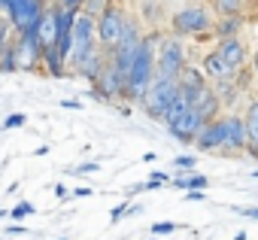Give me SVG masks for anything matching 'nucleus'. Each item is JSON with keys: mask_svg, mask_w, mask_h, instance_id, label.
<instances>
[{"mask_svg": "<svg viewBox=\"0 0 258 240\" xmlns=\"http://www.w3.org/2000/svg\"><path fill=\"white\" fill-rule=\"evenodd\" d=\"M201 67L210 79H225V76H237L246 67V46L240 37L231 40H219L216 49H210L201 58Z\"/></svg>", "mask_w": 258, "mask_h": 240, "instance_id": "obj_1", "label": "nucleus"}, {"mask_svg": "<svg viewBox=\"0 0 258 240\" xmlns=\"http://www.w3.org/2000/svg\"><path fill=\"white\" fill-rule=\"evenodd\" d=\"M213 25H216V13H213V7L207 4H191V7H182V10H176L173 16H170V34H176V37H204V34H210L213 31Z\"/></svg>", "mask_w": 258, "mask_h": 240, "instance_id": "obj_2", "label": "nucleus"}, {"mask_svg": "<svg viewBox=\"0 0 258 240\" xmlns=\"http://www.w3.org/2000/svg\"><path fill=\"white\" fill-rule=\"evenodd\" d=\"M176 94H179V79L167 76V73H155V79H152V85H149V91H146V97H143L140 106L146 109L149 118L164 122V115H167L170 103L176 100Z\"/></svg>", "mask_w": 258, "mask_h": 240, "instance_id": "obj_3", "label": "nucleus"}, {"mask_svg": "<svg viewBox=\"0 0 258 240\" xmlns=\"http://www.w3.org/2000/svg\"><path fill=\"white\" fill-rule=\"evenodd\" d=\"M100 40H97V16L91 13H79L76 22H73V46H70V58H67V67L70 73L79 67V61L88 55V49H94Z\"/></svg>", "mask_w": 258, "mask_h": 240, "instance_id": "obj_4", "label": "nucleus"}, {"mask_svg": "<svg viewBox=\"0 0 258 240\" xmlns=\"http://www.w3.org/2000/svg\"><path fill=\"white\" fill-rule=\"evenodd\" d=\"M127 13H131V10H127L124 4L109 0V7L97 16V40H100V46L106 49V55L115 49V43H118V37H121V31H124Z\"/></svg>", "mask_w": 258, "mask_h": 240, "instance_id": "obj_5", "label": "nucleus"}, {"mask_svg": "<svg viewBox=\"0 0 258 240\" xmlns=\"http://www.w3.org/2000/svg\"><path fill=\"white\" fill-rule=\"evenodd\" d=\"M158 73H167V76H182V70L188 67V49L182 43V37L176 34H164L161 46H158Z\"/></svg>", "mask_w": 258, "mask_h": 240, "instance_id": "obj_6", "label": "nucleus"}, {"mask_svg": "<svg viewBox=\"0 0 258 240\" xmlns=\"http://www.w3.org/2000/svg\"><path fill=\"white\" fill-rule=\"evenodd\" d=\"M91 97L94 100H103V103H121V97H124V73L112 64V61H106V67H103V73L97 76V82L91 85Z\"/></svg>", "mask_w": 258, "mask_h": 240, "instance_id": "obj_7", "label": "nucleus"}, {"mask_svg": "<svg viewBox=\"0 0 258 240\" xmlns=\"http://www.w3.org/2000/svg\"><path fill=\"white\" fill-rule=\"evenodd\" d=\"M46 7H49L46 0H16L13 10L7 13V19H10L13 31H16V34H22V31L34 28V25H40V19H43Z\"/></svg>", "mask_w": 258, "mask_h": 240, "instance_id": "obj_8", "label": "nucleus"}, {"mask_svg": "<svg viewBox=\"0 0 258 240\" xmlns=\"http://www.w3.org/2000/svg\"><path fill=\"white\" fill-rule=\"evenodd\" d=\"M204 125H207V118H204V115L191 106V109L179 118L176 125H170V128H167V134H170L173 140H179L182 146H195V137L204 131Z\"/></svg>", "mask_w": 258, "mask_h": 240, "instance_id": "obj_9", "label": "nucleus"}, {"mask_svg": "<svg viewBox=\"0 0 258 240\" xmlns=\"http://www.w3.org/2000/svg\"><path fill=\"white\" fill-rule=\"evenodd\" d=\"M249 149V131H246V118L243 115H225V149L219 155L231 152H246Z\"/></svg>", "mask_w": 258, "mask_h": 240, "instance_id": "obj_10", "label": "nucleus"}, {"mask_svg": "<svg viewBox=\"0 0 258 240\" xmlns=\"http://www.w3.org/2000/svg\"><path fill=\"white\" fill-rule=\"evenodd\" d=\"M195 149L198 152H216V155L225 149V115L204 125V131L195 137Z\"/></svg>", "mask_w": 258, "mask_h": 240, "instance_id": "obj_11", "label": "nucleus"}, {"mask_svg": "<svg viewBox=\"0 0 258 240\" xmlns=\"http://www.w3.org/2000/svg\"><path fill=\"white\" fill-rule=\"evenodd\" d=\"M191 106L207 118V122L219 118V115H222V109H225V106H222V100H219V94L213 91V85H204V88L191 97Z\"/></svg>", "mask_w": 258, "mask_h": 240, "instance_id": "obj_12", "label": "nucleus"}, {"mask_svg": "<svg viewBox=\"0 0 258 240\" xmlns=\"http://www.w3.org/2000/svg\"><path fill=\"white\" fill-rule=\"evenodd\" d=\"M207 79H210V76L204 73V67H201V64H198V67H191V64H188V67L182 70V76H179V94L191 100L204 85H210Z\"/></svg>", "mask_w": 258, "mask_h": 240, "instance_id": "obj_13", "label": "nucleus"}, {"mask_svg": "<svg viewBox=\"0 0 258 240\" xmlns=\"http://www.w3.org/2000/svg\"><path fill=\"white\" fill-rule=\"evenodd\" d=\"M40 37H43V46H55V37H58V0L46 7L43 19H40Z\"/></svg>", "mask_w": 258, "mask_h": 240, "instance_id": "obj_14", "label": "nucleus"}, {"mask_svg": "<svg viewBox=\"0 0 258 240\" xmlns=\"http://www.w3.org/2000/svg\"><path fill=\"white\" fill-rule=\"evenodd\" d=\"M243 31V16H216V25H213V37L216 40H231V37H240Z\"/></svg>", "mask_w": 258, "mask_h": 240, "instance_id": "obj_15", "label": "nucleus"}, {"mask_svg": "<svg viewBox=\"0 0 258 240\" xmlns=\"http://www.w3.org/2000/svg\"><path fill=\"white\" fill-rule=\"evenodd\" d=\"M210 85H213V91L219 94V100H222V106H231L237 97H240V85H237V79L234 76H225V79H210Z\"/></svg>", "mask_w": 258, "mask_h": 240, "instance_id": "obj_16", "label": "nucleus"}, {"mask_svg": "<svg viewBox=\"0 0 258 240\" xmlns=\"http://www.w3.org/2000/svg\"><path fill=\"white\" fill-rule=\"evenodd\" d=\"M43 70H46L52 79H64V73H67L70 67H67V58H64L55 46H49L46 55H43Z\"/></svg>", "mask_w": 258, "mask_h": 240, "instance_id": "obj_17", "label": "nucleus"}, {"mask_svg": "<svg viewBox=\"0 0 258 240\" xmlns=\"http://www.w3.org/2000/svg\"><path fill=\"white\" fill-rule=\"evenodd\" d=\"M170 186H176V189L188 192V189H207V186H210V179H207L204 173H198V170H179V173L173 176V183H170Z\"/></svg>", "mask_w": 258, "mask_h": 240, "instance_id": "obj_18", "label": "nucleus"}, {"mask_svg": "<svg viewBox=\"0 0 258 240\" xmlns=\"http://www.w3.org/2000/svg\"><path fill=\"white\" fill-rule=\"evenodd\" d=\"M246 131H249V149H258V97L246 109Z\"/></svg>", "mask_w": 258, "mask_h": 240, "instance_id": "obj_19", "label": "nucleus"}, {"mask_svg": "<svg viewBox=\"0 0 258 240\" xmlns=\"http://www.w3.org/2000/svg\"><path fill=\"white\" fill-rule=\"evenodd\" d=\"M188 109H191V100H188V97H182V94H176V100L170 103V109H167V115H164V125H167V128H170V125H176Z\"/></svg>", "mask_w": 258, "mask_h": 240, "instance_id": "obj_20", "label": "nucleus"}, {"mask_svg": "<svg viewBox=\"0 0 258 240\" xmlns=\"http://www.w3.org/2000/svg\"><path fill=\"white\" fill-rule=\"evenodd\" d=\"M210 7L216 16H243L246 0H210Z\"/></svg>", "mask_w": 258, "mask_h": 240, "instance_id": "obj_21", "label": "nucleus"}, {"mask_svg": "<svg viewBox=\"0 0 258 240\" xmlns=\"http://www.w3.org/2000/svg\"><path fill=\"white\" fill-rule=\"evenodd\" d=\"M19 70H22V64H19V52H16V46L10 43L7 52L0 55V73H19Z\"/></svg>", "mask_w": 258, "mask_h": 240, "instance_id": "obj_22", "label": "nucleus"}, {"mask_svg": "<svg viewBox=\"0 0 258 240\" xmlns=\"http://www.w3.org/2000/svg\"><path fill=\"white\" fill-rule=\"evenodd\" d=\"M170 183H173V176H170V173H164V170H155V173H149V179H146V192L164 189V186H170Z\"/></svg>", "mask_w": 258, "mask_h": 240, "instance_id": "obj_23", "label": "nucleus"}, {"mask_svg": "<svg viewBox=\"0 0 258 240\" xmlns=\"http://www.w3.org/2000/svg\"><path fill=\"white\" fill-rule=\"evenodd\" d=\"M34 213H37V207H34L31 201H19V204L10 210V219H13V222H19V219H28V216H34Z\"/></svg>", "mask_w": 258, "mask_h": 240, "instance_id": "obj_24", "label": "nucleus"}, {"mask_svg": "<svg viewBox=\"0 0 258 240\" xmlns=\"http://www.w3.org/2000/svg\"><path fill=\"white\" fill-rule=\"evenodd\" d=\"M13 37H16V31H13V25H10V19L4 16L0 19V55L7 52V46L13 43Z\"/></svg>", "mask_w": 258, "mask_h": 240, "instance_id": "obj_25", "label": "nucleus"}, {"mask_svg": "<svg viewBox=\"0 0 258 240\" xmlns=\"http://www.w3.org/2000/svg\"><path fill=\"white\" fill-rule=\"evenodd\" d=\"M28 125V115L25 112H10L4 118V125H0V131H13V128H25Z\"/></svg>", "mask_w": 258, "mask_h": 240, "instance_id": "obj_26", "label": "nucleus"}, {"mask_svg": "<svg viewBox=\"0 0 258 240\" xmlns=\"http://www.w3.org/2000/svg\"><path fill=\"white\" fill-rule=\"evenodd\" d=\"M173 167H176V170H195V167H198V158H195L191 152L176 155V158H173Z\"/></svg>", "mask_w": 258, "mask_h": 240, "instance_id": "obj_27", "label": "nucleus"}, {"mask_svg": "<svg viewBox=\"0 0 258 240\" xmlns=\"http://www.w3.org/2000/svg\"><path fill=\"white\" fill-rule=\"evenodd\" d=\"M176 228H179L176 222H155L149 231H152V237H167V234H173Z\"/></svg>", "mask_w": 258, "mask_h": 240, "instance_id": "obj_28", "label": "nucleus"}, {"mask_svg": "<svg viewBox=\"0 0 258 240\" xmlns=\"http://www.w3.org/2000/svg\"><path fill=\"white\" fill-rule=\"evenodd\" d=\"M109 7V0H85V10L82 13H91V16H100L103 10Z\"/></svg>", "mask_w": 258, "mask_h": 240, "instance_id": "obj_29", "label": "nucleus"}, {"mask_svg": "<svg viewBox=\"0 0 258 240\" xmlns=\"http://www.w3.org/2000/svg\"><path fill=\"white\" fill-rule=\"evenodd\" d=\"M94 170H100V164L97 161H85V164L73 167V176H85V173H94Z\"/></svg>", "mask_w": 258, "mask_h": 240, "instance_id": "obj_30", "label": "nucleus"}, {"mask_svg": "<svg viewBox=\"0 0 258 240\" xmlns=\"http://www.w3.org/2000/svg\"><path fill=\"white\" fill-rule=\"evenodd\" d=\"M58 4H61L64 10H70V13H82V10H85V0H58Z\"/></svg>", "mask_w": 258, "mask_h": 240, "instance_id": "obj_31", "label": "nucleus"}, {"mask_svg": "<svg viewBox=\"0 0 258 240\" xmlns=\"http://www.w3.org/2000/svg\"><path fill=\"white\" fill-rule=\"evenodd\" d=\"M55 198H58V201H73V198H70V189H67L64 183L55 186Z\"/></svg>", "mask_w": 258, "mask_h": 240, "instance_id": "obj_32", "label": "nucleus"}, {"mask_svg": "<svg viewBox=\"0 0 258 240\" xmlns=\"http://www.w3.org/2000/svg\"><path fill=\"white\" fill-rule=\"evenodd\" d=\"M237 213H243V216H249V219H258V207H234Z\"/></svg>", "mask_w": 258, "mask_h": 240, "instance_id": "obj_33", "label": "nucleus"}, {"mask_svg": "<svg viewBox=\"0 0 258 240\" xmlns=\"http://www.w3.org/2000/svg\"><path fill=\"white\" fill-rule=\"evenodd\" d=\"M31 228H25V225H7V234L13 237V234H28Z\"/></svg>", "mask_w": 258, "mask_h": 240, "instance_id": "obj_34", "label": "nucleus"}, {"mask_svg": "<svg viewBox=\"0 0 258 240\" xmlns=\"http://www.w3.org/2000/svg\"><path fill=\"white\" fill-rule=\"evenodd\" d=\"M61 106H64V109H82V103H79V100H73V97L61 100Z\"/></svg>", "mask_w": 258, "mask_h": 240, "instance_id": "obj_35", "label": "nucleus"}, {"mask_svg": "<svg viewBox=\"0 0 258 240\" xmlns=\"http://www.w3.org/2000/svg\"><path fill=\"white\" fill-rule=\"evenodd\" d=\"M88 195H91V189H88V186H82V189H73V192H70V198H88Z\"/></svg>", "mask_w": 258, "mask_h": 240, "instance_id": "obj_36", "label": "nucleus"}, {"mask_svg": "<svg viewBox=\"0 0 258 240\" xmlns=\"http://www.w3.org/2000/svg\"><path fill=\"white\" fill-rule=\"evenodd\" d=\"M13 4H16V0H0V16H7L13 10Z\"/></svg>", "mask_w": 258, "mask_h": 240, "instance_id": "obj_37", "label": "nucleus"}, {"mask_svg": "<svg viewBox=\"0 0 258 240\" xmlns=\"http://www.w3.org/2000/svg\"><path fill=\"white\" fill-rule=\"evenodd\" d=\"M137 213H143V204H127V216H137Z\"/></svg>", "mask_w": 258, "mask_h": 240, "instance_id": "obj_38", "label": "nucleus"}, {"mask_svg": "<svg viewBox=\"0 0 258 240\" xmlns=\"http://www.w3.org/2000/svg\"><path fill=\"white\" fill-rule=\"evenodd\" d=\"M252 70L258 73V49H255V61H252Z\"/></svg>", "mask_w": 258, "mask_h": 240, "instance_id": "obj_39", "label": "nucleus"}, {"mask_svg": "<svg viewBox=\"0 0 258 240\" xmlns=\"http://www.w3.org/2000/svg\"><path fill=\"white\" fill-rule=\"evenodd\" d=\"M7 216H10V213H7V210H0V219H7Z\"/></svg>", "mask_w": 258, "mask_h": 240, "instance_id": "obj_40", "label": "nucleus"}, {"mask_svg": "<svg viewBox=\"0 0 258 240\" xmlns=\"http://www.w3.org/2000/svg\"><path fill=\"white\" fill-rule=\"evenodd\" d=\"M252 176H255V179H258V167H255V170H252Z\"/></svg>", "mask_w": 258, "mask_h": 240, "instance_id": "obj_41", "label": "nucleus"}, {"mask_svg": "<svg viewBox=\"0 0 258 240\" xmlns=\"http://www.w3.org/2000/svg\"><path fill=\"white\" fill-rule=\"evenodd\" d=\"M61 240H70V237H61Z\"/></svg>", "mask_w": 258, "mask_h": 240, "instance_id": "obj_42", "label": "nucleus"}, {"mask_svg": "<svg viewBox=\"0 0 258 240\" xmlns=\"http://www.w3.org/2000/svg\"><path fill=\"white\" fill-rule=\"evenodd\" d=\"M46 4H52V0H46Z\"/></svg>", "mask_w": 258, "mask_h": 240, "instance_id": "obj_43", "label": "nucleus"}, {"mask_svg": "<svg viewBox=\"0 0 258 240\" xmlns=\"http://www.w3.org/2000/svg\"><path fill=\"white\" fill-rule=\"evenodd\" d=\"M0 19H4V16H0Z\"/></svg>", "mask_w": 258, "mask_h": 240, "instance_id": "obj_44", "label": "nucleus"}]
</instances>
